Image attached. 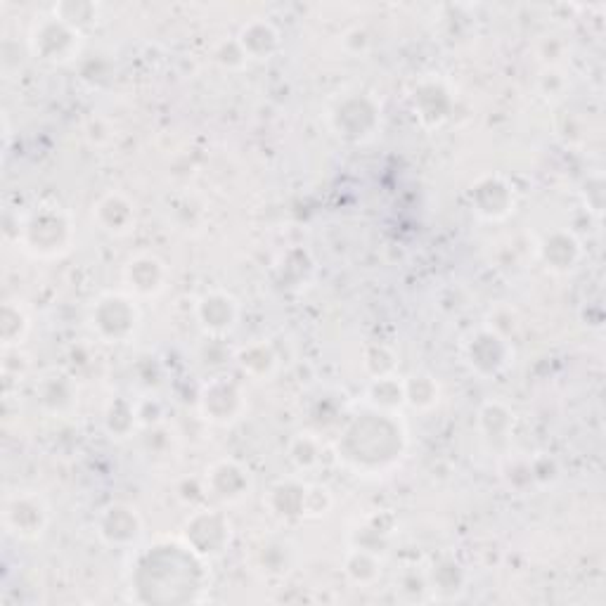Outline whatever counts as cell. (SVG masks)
Returning a JSON list of instances; mask_svg holds the SVG:
<instances>
[{"instance_id":"cell-1","label":"cell","mask_w":606,"mask_h":606,"mask_svg":"<svg viewBox=\"0 0 606 606\" xmlns=\"http://www.w3.org/2000/svg\"><path fill=\"white\" fill-rule=\"evenodd\" d=\"M140 313L131 296L107 294L93 311V327L102 339L124 341L138 330Z\"/></svg>"},{"instance_id":"cell-2","label":"cell","mask_w":606,"mask_h":606,"mask_svg":"<svg viewBox=\"0 0 606 606\" xmlns=\"http://www.w3.org/2000/svg\"><path fill=\"white\" fill-rule=\"evenodd\" d=\"M69 240H72V228L64 221L60 211L57 214L36 216L27 225V242L36 254L38 251L41 254H57L60 249H67Z\"/></svg>"},{"instance_id":"cell-3","label":"cell","mask_w":606,"mask_h":606,"mask_svg":"<svg viewBox=\"0 0 606 606\" xmlns=\"http://www.w3.org/2000/svg\"><path fill=\"white\" fill-rule=\"evenodd\" d=\"M5 517H8V521L17 519V524L10 526L12 533L22 535V538H34V535L43 531L45 521H48V509L41 505V500L24 495V498H17L5 507Z\"/></svg>"},{"instance_id":"cell-4","label":"cell","mask_w":606,"mask_h":606,"mask_svg":"<svg viewBox=\"0 0 606 606\" xmlns=\"http://www.w3.org/2000/svg\"><path fill=\"white\" fill-rule=\"evenodd\" d=\"M197 313L209 332H230L237 320V301L223 292L206 294L199 301Z\"/></svg>"},{"instance_id":"cell-5","label":"cell","mask_w":606,"mask_h":606,"mask_svg":"<svg viewBox=\"0 0 606 606\" xmlns=\"http://www.w3.org/2000/svg\"><path fill=\"white\" fill-rule=\"evenodd\" d=\"M126 280L135 294L140 296L159 294L161 289H164V280H166L164 263L152 259V256L135 259L126 270Z\"/></svg>"},{"instance_id":"cell-6","label":"cell","mask_w":606,"mask_h":606,"mask_svg":"<svg viewBox=\"0 0 606 606\" xmlns=\"http://www.w3.org/2000/svg\"><path fill=\"white\" fill-rule=\"evenodd\" d=\"M95 216H98L100 230L109 235H126L135 223L133 206L124 195H107L95 209Z\"/></svg>"},{"instance_id":"cell-7","label":"cell","mask_w":606,"mask_h":606,"mask_svg":"<svg viewBox=\"0 0 606 606\" xmlns=\"http://www.w3.org/2000/svg\"><path fill=\"white\" fill-rule=\"evenodd\" d=\"M240 43L244 53L254 55L256 60H268V55L280 45V36H277V31L270 27V24L256 22L251 24L249 29L242 31Z\"/></svg>"},{"instance_id":"cell-8","label":"cell","mask_w":606,"mask_h":606,"mask_svg":"<svg viewBox=\"0 0 606 606\" xmlns=\"http://www.w3.org/2000/svg\"><path fill=\"white\" fill-rule=\"evenodd\" d=\"M105 517L109 519V526L102 524V531H109V528H116V531H112L107 535L109 543H131V540L138 538L140 533V521L138 517H135L133 509H126V507H112L107 509ZM100 531V533H102Z\"/></svg>"},{"instance_id":"cell-9","label":"cell","mask_w":606,"mask_h":606,"mask_svg":"<svg viewBox=\"0 0 606 606\" xmlns=\"http://www.w3.org/2000/svg\"><path fill=\"white\" fill-rule=\"evenodd\" d=\"M211 481H214V495H216V498L228 500V502L230 500H240L244 491H247V486H249L247 476H244V472L240 467H237V464H232V467H230V479H225L223 467L218 464L214 472H211Z\"/></svg>"}]
</instances>
